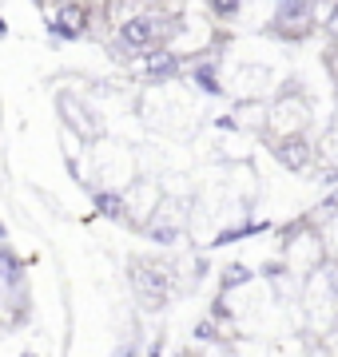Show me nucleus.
<instances>
[{"label":"nucleus","instance_id":"7ed1b4c3","mask_svg":"<svg viewBox=\"0 0 338 357\" xmlns=\"http://www.w3.org/2000/svg\"><path fill=\"white\" fill-rule=\"evenodd\" d=\"M100 13L91 4H56L52 20H48V32L56 40H84L88 36V20Z\"/></svg>","mask_w":338,"mask_h":357},{"label":"nucleus","instance_id":"1a4fd4ad","mask_svg":"<svg viewBox=\"0 0 338 357\" xmlns=\"http://www.w3.org/2000/svg\"><path fill=\"white\" fill-rule=\"evenodd\" d=\"M0 282H4L8 290H16V286L24 282V262H20L16 250H8L4 243H0Z\"/></svg>","mask_w":338,"mask_h":357},{"label":"nucleus","instance_id":"9b49d317","mask_svg":"<svg viewBox=\"0 0 338 357\" xmlns=\"http://www.w3.org/2000/svg\"><path fill=\"white\" fill-rule=\"evenodd\" d=\"M207 16H215V20H235V16H243V4L239 0H211Z\"/></svg>","mask_w":338,"mask_h":357},{"label":"nucleus","instance_id":"4468645a","mask_svg":"<svg viewBox=\"0 0 338 357\" xmlns=\"http://www.w3.org/2000/svg\"><path fill=\"white\" fill-rule=\"evenodd\" d=\"M318 211H323V215H335V222H338V187L323 199V206H318Z\"/></svg>","mask_w":338,"mask_h":357},{"label":"nucleus","instance_id":"2eb2a0df","mask_svg":"<svg viewBox=\"0 0 338 357\" xmlns=\"http://www.w3.org/2000/svg\"><path fill=\"white\" fill-rule=\"evenodd\" d=\"M112 357H143V354H140V345L135 342H124V345H116V354Z\"/></svg>","mask_w":338,"mask_h":357},{"label":"nucleus","instance_id":"ddd939ff","mask_svg":"<svg viewBox=\"0 0 338 357\" xmlns=\"http://www.w3.org/2000/svg\"><path fill=\"white\" fill-rule=\"evenodd\" d=\"M143 234H147L152 243H159V246H175L179 243V230L175 227H143Z\"/></svg>","mask_w":338,"mask_h":357},{"label":"nucleus","instance_id":"f03ea898","mask_svg":"<svg viewBox=\"0 0 338 357\" xmlns=\"http://www.w3.org/2000/svg\"><path fill=\"white\" fill-rule=\"evenodd\" d=\"M314 4H307V0H279L274 4V16H271V32L279 40H307L314 32Z\"/></svg>","mask_w":338,"mask_h":357},{"label":"nucleus","instance_id":"f8f14e48","mask_svg":"<svg viewBox=\"0 0 338 357\" xmlns=\"http://www.w3.org/2000/svg\"><path fill=\"white\" fill-rule=\"evenodd\" d=\"M251 278H255L251 266H227L223 270V290H239V286H247Z\"/></svg>","mask_w":338,"mask_h":357},{"label":"nucleus","instance_id":"f257e3e1","mask_svg":"<svg viewBox=\"0 0 338 357\" xmlns=\"http://www.w3.org/2000/svg\"><path fill=\"white\" fill-rule=\"evenodd\" d=\"M131 282H135V294L147 310L168 306L171 298V266L168 262H156V258H135L131 262Z\"/></svg>","mask_w":338,"mask_h":357},{"label":"nucleus","instance_id":"dca6fc26","mask_svg":"<svg viewBox=\"0 0 338 357\" xmlns=\"http://www.w3.org/2000/svg\"><path fill=\"white\" fill-rule=\"evenodd\" d=\"M4 234H8V230H4V222H0V238H4Z\"/></svg>","mask_w":338,"mask_h":357},{"label":"nucleus","instance_id":"20e7f679","mask_svg":"<svg viewBox=\"0 0 338 357\" xmlns=\"http://www.w3.org/2000/svg\"><path fill=\"white\" fill-rule=\"evenodd\" d=\"M140 72L147 84H163V79H175L179 76V52L175 48H156L140 56Z\"/></svg>","mask_w":338,"mask_h":357},{"label":"nucleus","instance_id":"6e6552de","mask_svg":"<svg viewBox=\"0 0 338 357\" xmlns=\"http://www.w3.org/2000/svg\"><path fill=\"white\" fill-rule=\"evenodd\" d=\"M56 107H60V115L68 119V128L84 131V135H96V128H91V123H96V115H88L84 107H76V100H72V96H60V100H56Z\"/></svg>","mask_w":338,"mask_h":357},{"label":"nucleus","instance_id":"423d86ee","mask_svg":"<svg viewBox=\"0 0 338 357\" xmlns=\"http://www.w3.org/2000/svg\"><path fill=\"white\" fill-rule=\"evenodd\" d=\"M91 203H96L100 218H112V222H124V218H128V203H124V195L119 191L100 187V191H91Z\"/></svg>","mask_w":338,"mask_h":357},{"label":"nucleus","instance_id":"0eeeda50","mask_svg":"<svg viewBox=\"0 0 338 357\" xmlns=\"http://www.w3.org/2000/svg\"><path fill=\"white\" fill-rule=\"evenodd\" d=\"M191 79L199 84V91H203V96H223L219 64H215V60H207V56H199V60H196V68H191Z\"/></svg>","mask_w":338,"mask_h":357},{"label":"nucleus","instance_id":"39448f33","mask_svg":"<svg viewBox=\"0 0 338 357\" xmlns=\"http://www.w3.org/2000/svg\"><path fill=\"white\" fill-rule=\"evenodd\" d=\"M271 151H274V159H279L286 171H307V167H311V143L302 139V131L299 135H283V139H274Z\"/></svg>","mask_w":338,"mask_h":357},{"label":"nucleus","instance_id":"9d476101","mask_svg":"<svg viewBox=\"0 0 338 357\" xmlns=\"http://www.w3.org/2000/svg\"><path fill=\"white\" fill-rule=\"evenodd\" d=\"M263 230H271V222H247V227H227L223 234H215V243H211V246L239 243V238H251V234H263Z\"/></svg>","mask_w":338,"mask_h":357}]
</instances>
